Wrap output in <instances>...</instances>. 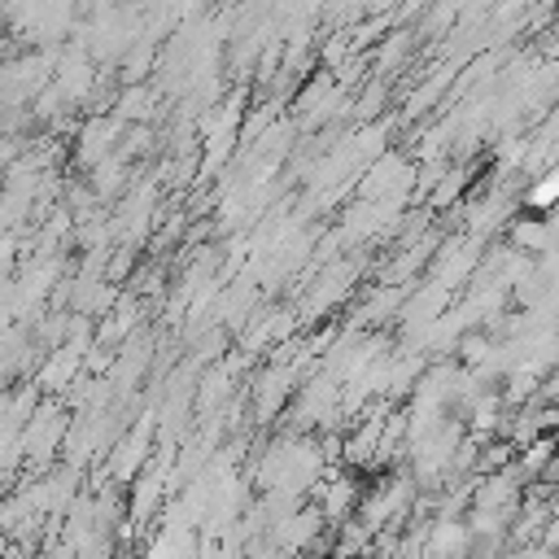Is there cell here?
<instances>
[{"label":"cell","mask_w":559,"mask_h":559,"mask_svg":"<svg viewBox=\"0 0 559 559\" xmlns=\"http://www.w3.org/2000/svg\"><path fill=\"white\" fill-rule=\"evenodd\" d=\"M515 240L520 245H528V249H546L550 240H555V231H550V223H515Z\"/></svg>","instance_id":"obj_1"},{"label":"cell","mask_w":559,"mask_h":559,"mask_svg":"<svg viewBox=\"0 0 559 559\" xmlns=\"http://www.w3.org/2000/svg\"><path fill=\"white\" fill-rule=\"evenodd\" d=\"M555 201H559V170H550V175L528 192V205H533V210H546V205H555Z\"/></svg>","instance_id":"obj_2"},{"label":"cell","mask_w":559,"mask_h":559,"mask_svg":"<svg viewBox=\"0 0 559 559\" xmlns=\"http://www.w3.org/2000/svg\"><path fill=\"white\" fill-rule=\"evenodd\" d=\"M319 498H323V511H328V515H341L345 502H354V485H349V480H336L332 493H319Z\"/></svg>","instance_id":"obj_3"}]
</instances>
